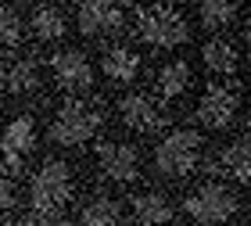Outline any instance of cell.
<instances>
[{"label": "cell", "instance_id": "6da1fadb", "mask_svg": "<svg viewBox=\"0 0 251 226\" xmlns=\"http://www.w3.org/2000/svg\"><path fill=\"white\" fill-rule=\"evenodd\" d=\"M72 190H75V176H72V165L61 162V158H47L40 165V173L32 176V187H29V201H32V212L47 223H58L65 205L72 201Z\"/></svg>", "mask_w": 251, "mask_h": 226}, {"label": "cell", "instance_id": "7a4b0ae2", "mask_svg": "<svg viewBox=\"0 0 251 226\" xmlns=\"http://www.w3.org/2000/svg\"><path fill=\"white\" fill-rule=\"evenodd\" d=\"M136 32H140L144 43H151V47H179V43H187L190 36V25L187 18L179 15L173 4H147V7H136Z\"/></svg>", "mask_w": 251, "mask_h": 226}, {"label": "cell", "instance_id": "3957f363", "mask_svg": "<svg viewBox=\"0 0 251 226\" xmlns=\"http://www.w3.org/2000/svg\"><path fill=\"white\" fill-rule=\"evenodd\" d=\"M201 151H204L201 133H194V129H173L169 137L158 140V148H154V169L162 176H169V179H183L187 173L198 169Z\"/></svg>", "mask_w": 251, "mask_h": 226}, {"label": "cell", "instance_id": "277c9868", "mask_svg": "<svg viewBox=\"0 0 251 226\" xmlns=\"http://www.w3.org/2000/svg\"><path fill=\"white\" fill-rule=\"evenodd\" d=\"M100 122H104V115H100V108H94V100H68L50 122V140L61 148H79V144L97 137Z\"/></svg>", "mask_w": 251, "mask_h": 226}, {"label": "cell", "instance_id": "5b68a950", "mask_svg": "<svg viewBox=\"0 0 251 226\" xmlns=\"http://www.w3.org/2000/svg\"><path fill=\"white\" fill-rule=\"evenodd\" d=\"M237 208H241V198H237L226 183H215V179L194 187L183 198V212L201 226H223Z\"/></svg>", "mask_w": 251, "mask_h": 226}, {"label": "cell", "instance_id": "8992f818", "mask_svg": "<svg viewBox=\"0 0 251 226\" xmlns=\"http://www.w3.org/2000/svg\"><path fill=\"white\" fill-rule=\"evenodd\" d=\"M32 144H36V119L29 115H15L4 126L0 133V165L7 169V173H18L22 169V158L32 151Z\"/></svg>", "mask_w": 251, "mask_h": 226}, {"label": "cell", "instance_id": "52a82bcc", "mask_svg": "<svg viewBox=\"0 0 251 226\" xmlns=\"http://www.w3.org/2000/svg\"><path fill=\"white\" fill-rule=\"evenodd\" d=\"M94 158H97L100 173L108 179H115V183H133L140 176V154H136V148H129L122 140H97Z\"/></svg>", "mask_w": 251, "mask_h": 226}, {"label": "cell", "instance_id": "ba28073f", "mask_svg": "<svg viewBox=\"0 0 251 226\" xmlns=\"http://www.w3.org/2000/svg\"><path fill=\"white\" fill-rule=\"evenodd\" d=\"M75 25L83 36H111L126 25V7L111 0H86L75 7Z\"/></svg>", "mask_w": 251, "mask_h": 226}, {"label": "cell", "instance_id": "9c48e42d", "mask_svg": "<svg viewBox=\"0 0 251 226\" xmlns=\"http://www.w3.org/2000/svg\"><path fill=\"white\" fill-rule=\"evenodd\" d=\"M237 104H241V97L233 86H208L198 100V122L208 129H226L237 119Z\"/></svg>", "mask_w": 251, "mask_h": 226}, {"label": "cell", "instance_id": "30bf717a", "mask_svg": "<svg viewBox=\"0 0 251 226\" xmlns=\"http://www.w3.org/2000/svg\"><path fill=\"white\" fill-rule=\"evenodd\" d=\"M50 72L58 79V86L68 94H83V90L94 86V69H90L83 50H58L50 58Z\"/></svg>", "mask_w": 251, "mask_h": 226}, {"label": "cell", "instance_id": "8fae6325", "mask_svg": "<svg viewBox=\"0 0 251 226\" xmlns=\"http://www.w3.org/2000/svg\"><path fill=\"white\" fill-rule=\"evenodd\" d=\"M119 119L133 133H154V129H162V122H165L162 108L147 94H122L119 97Z\"/></svg>", "mask_w": 251, "mask_h": 226}, {"label": "cell", "instance_id": "7c38bea8", "mask_svg": "<svg viewBox=\"0 0 251 226\" xmlns=\"http://www.w3.org/2000/svg\"><path fill=\"white\" fill-rule=\"evenodd\" d=\"M100 72H104L111 83H133L136 72H140V54H136L129 43H111V47L100 54Z\"/></svg>", "mask_w": 251, "mask_h": 226}, {"label": "cell", "instance_id": "4fadbf2b", "mask_svg": "<svg viewBox=\"0 0 251 226\" xmlns=\"http://www.w3.org/2000/svg\"><path fill=\"white\" fill-rule=\"evenodd\" d=\"M0 86L11 90V94H18V97L36 94V90H40V69H36V61H29V58L4 61V65H0Z\"/></svg>", "mask_w": 251, "mask_h": 226}, {"label": "cell", "instance_id": "5bb4252c", "mask_svg": "<svg viewBox=\"0 0 251 226\" xmlns=\"http://www.w3.org/2000/svg\"><path fill=\"white\" fill-rule=\"evenodd\" d=\"M133 219L136 226H165L173 219V201L162 190H144L133 198Z\"/></svg>", "mask_w": 251, "mask_h": 226}, {"label": "cell", "instance_id": "9a60e30c", "mask_svg": "<svg viewBox=\"0 0 251 226\" xmlns=\"http://www.w3.org/2000/svg\"><path fill=\"white\" fill-rule=\"evenodd\" d=\"M29 29H32V36H36L40 43L61 40V36H65V29H68L65 11H61V7H54V4H40V7H32V15H29Z\"/></svg>", "mask_w": 251, "mask_h": 226}, {"label": "cell", "instance_id": "2e32d148", "mask_svg": "<svg viewBox=\"0 0 251 226\" xmlns=\"http://www.w3.org/2000/svg\"><path fill=\"white\" fill-rule=\"evenodd\" d=\"M201 58H204V65H208L215 75H233L237 65H241L237 47H233L230 40H223V36H212L208 43H204V47H201Z\"/></svg>", "mask_w": 251, "mask_h": 226}, {"label": "cell", "instance_id": "e0dca14e", "mask_svg": "<svg viewBox=\"0 0 251 226\" xmlns=\"http://www.w3.org/2000/svg\"><path fill=\"white\" fill-rule=\"evenodd\" d=\"M219 169L237 183H251V140H233L219 151Z\"/></svg>", "mask_w": 251, "mask_h": 226}, {"label": "cell", "instance_id": "ac0fdd59", "mask_svg": "<svg viewBox=\"0 0 251 226\" xmlns=\"http://www.w3.org/2000/svg\"><path fill=\"white\" fill-rule=\"evenodd\" d=\"M122 223V208L111 198H90L79 208V226H119Z\"/></svg>", "mask_w": 251, "mask_h": 226}, {"label": "cell", "instance_id": "d6986e66", "mask_svg": "<svg viewBox=\"0 0 251 226\" xmlns=\"http://www.w3.org/2000/svg\"><path fill=\"white\" fill-rule=\"evenodd\" d=\"M190 86V65L187 61H169L158 69V94L162 100H176Z\"/></svg>", "mask_w": 251, "mask_h": 226}, {"label": "cell", "instance_id": "ffe728a7", "mask_svg": "<svg viewBox=\"0 0 251 226\" xmlns=\"http://www.w3.org/2000/svg\"><path fill=\"white\" fill-rule=\"evenodd\" d=\"M198 15H201L204 29H223V25H230V22L241 15V7L230 4V0H208V4L198 7Z\"/></svg>", "mask_w": 251, "mask_h": 226}, {"label": "cell", "instance_id": "44dd1931", "mask_svg": "<svg viewBox=\"0 0 251 226\" xmlns=\"http://www.w3.org/2000/svg\"><path fill=\"white\" fill-rule=\"evenodd\" d=\"M22 43V15L15 7H0V47L15 50Z\"/></svg>", "mask_w": 251, "mask_h": 226}, {"label": "cell", "instance_id": "7402d4cb", "mask_svg": "<svg viewBox=\"0 0 251 226\" xmlns=\"http://www.w3.org/2000/svg\"><path fill=\"white\" fill-rule=\"evenodd\" d=\"M11 205H15V183L0 173V216H4V212H11Z\"/></svg>", "mask_w": 251, "mask_h": 226}, {"label": "cell", "instance_id": "603a6c76", "mask_svg": "<svg viewBox=\"0 0 251 226\" xmlns=\"http://www.w3.org/2000/svg\"><path fill=\"white\" fill-rule=\"evenodd\" d=\"M7 226H43V223H36V219H15V223H7Z\"/></svg>", "mask_w": 251, "mask_h": 226}, {"label": "cell", "instance_id": "cb8c5ba5", "mask_svg": "<svg viewBox=\"0 0 251 226\" xmlns=\"http://www.w3.org/2000/svg\"><path fill=\"white\" fill-rule=\"evenodd\" d=\"M244 43H248V58H251V32H248V36H244Z\"/></svg>", "mask_w": 251, "mask_h": 226}, {"label": "cell", "instance_id": "d4e9b609", "mask_svg": "<svg viewBox=\"0 0 251 226\" xmlns=\"http://www.w3.org/2000/svg\"><path fill=\"white\" fill-rule=\"evenodd\" d=\"M0 104H4V97H0Z\"/></svg>", "mask_w": 251, "mask_h": 226}]
</instances>
